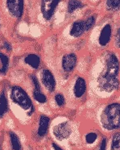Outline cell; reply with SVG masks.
Listing matches in <instances>:
<instances>
[{
	"instance_id": "obj_1",
	"label": "cell",
	"mask_w": 120,
	"mask_h": 150,
	"mask_svg": "<svg viewBox=\"0 0 120 150\" xmlns=\"http://www.w3.org/2000/svg\"><path fill=\"white\" fill-rule=\"evenodd\" d=\"M89 92L101 102L109 101L120 92V52L106 49L98 52L88 74Z\"/></svg>"
},
{
	"instance_id": "obj_2",
	"label": "cell",
	"mask_w": 120,
	"mask_h": 150,
	"mask_svg": "<svg viewBox=\"0 0 120 150\" xmlns=\"http://www.w3.org/2000/svg\"><path fill=\"white\" fill-rule=\"evenodd\" d=\"M94 122L98 130L107 136L120 130V101L102 102L95 111Z\"/></svg>"
},
{
	"instance_id": "obj_3",
	"label": "cell",
	"mask_w": 120,
	"mask_h": 150,
	"mask_svg": "<svg viewBox=\"0 0 120 150\" xmlns=\"http://www.w3.org/2000/svg\"><path fill=\"white\" fill-rule=\"evenodd\" d=\"M11 98L14 103H16L26 113L28 116L30 117L34 114L35 108L32 100L26 91L21 86H14L11 87Z\"/></svg>"
},
{
	"instance_id": "obj_4",
	"label": "cell",
	"mask_w": 120,
	"mask_h": 150,
	"mask_svg": "<svg viewBox=\"0 0 120 150\" xmlns=\"http://www.w3.org/2000/svg\"><path fill=\"white\" fill-rule=\"evenodd\" d=\"M89 92V82L87 78L78 74L73 79L69 86V95L73 101L78 103H82Z\"/></svg>"
},
{
	"instance_id": "obj_5",
	"label": "cell",
	"mask_w": 120,
	"mask_h": 150,
	"mask_svg": "<svg viewBox=\"0 0 120 150\" xmlns=\"http://www.w3.org/2000/svg\"><path fill=\"white\" fill-rule=\"evenodd\" d=\"M73 132V127L69 120H63L59 122L52 127V134L56 140L65 141L72 137Z\"/></svg>"
},
{
	"instance_id": "obj_6",
	"label": "cell",
	"mask_w": 120,
	"mask_h": 150,
	"mask_svg": "<svg viewBox=\"0 0 120 150\" xmlns=\"http://www.w3.org/2000/svg\"><path fill=\"white\" fill-rule=\"evenodd\" d=\"M113 38V28L110 23H106L98 33L96 40V49L95 52H100L106 50L111 42Z\"/></svg>"
},
{
	"instance_id": "obj_7",
	"label": "cell",
	"mask_w": 120,
	"mask_h": 150,
	"mask_svg": "<svg viewBox=\"0 0 120 150\" xmlns=\"http://www.w3.org/2000/svg\"><path fill=\"white\" fill-rule=\"evenodd\" d=\"M78 64V57L76 52H67L62 56L61 66L62 71L66 74H70L74 71Z\"/></svg>"
},
{
	"instance_id": "obj_8",
	"label": "cell",
	"mask_w": 120,
	"mask_h": 150,
	"mask_svg": "<svg viewBox=\"0 0 120 150\" xmlns=\"http://www.w3.org/2000/svg\"><path fill=\"white\" fill-rule=\"evenodd\" d=\"M40 83L44 88L49 93H53L56 88V80L53 73L47 68L43 69L40 72Z\"/></svg>"
},
{
	"instance_id": "obj_9",
	"label": "cell",
	"mask_w": 120,
	"mask_h": 150,
	"mask_svg": "<svg viewBox=\"0 0 120 150\" xmlns=\"http://www.w3.org/2000/svg\"><path fill=\"white\" fill-rule=\"evenodd\" d=\"M51 124V119L46 115H40L38 119L36 136L38 140H42L48 135Z\"/></svg>"
},
{
	"instance_id": "obj_10",
	"label": "cell",
	"mask_w": 120,
	"mask_h": 150,
	"mask_svg": "<svg viewBox=\"0 0 120 150\" xmlns=\"http://www.w3.org/2000/svg\"><path fill=\"white\" fill-rule=\"evenodd\" d=\"M61 0H41V13L46 20H50L53 16Z\"/></svg>"
},
{
	"instance_id": "obj_11",
	"label": "cell",
	"mask_w": 120,
	"mask_h": 150,
	"mask_svg": "<svg viewBox=\"0 0 120 150\" xmlns=\"http://www.w3.org/2000/svg\"><path fill=\"white\" fill-rule=\"evenodd\" d=\"M7 7L10 14L16 19H20L23 14V0H7Z\"/></svg>"
},
{
	"instance_id": "obj_12",
	"label": "cell",
	"mask_w": 120,
	"mask_h": 150,
	"mask_svg": "<svg viewBox=\"0 0 120 150\" xmlns=\"http://www.w3.org/2000/svg\"><path fill=\"white\" fill-rule=\"evenodd\" d=\"M99 139H100V137L97 131L90 130L84 134L83 141L85 146L93 148L94 146H97L100 140Z\"/></svg>"
},
{
	"instance_id": "obj_13",
	"label": "cell",
	"mask_w": 120,
	"mask_h": 150,
	"mask_svg": "<svg viewBox=\"0 0 120 150\" xmlns=\"http://www.w3.org/2000/svg\"><path fill=\"white\" fill-rule=\"evenodd\" d=\"M85 33V29L84 20H77L73 23L69 29V36L74 39H78L83 36Z\"/></svg>"
},
{
	"instance_id": "obj_14",
	"label": "cell",
	"mask_w": 120,
	"mask_h": 150,
	"mask_svg": "<svg viewBox=\"0 0 120 150\" xmlns=\"http://www.w3.org/2000/svg\"><path fill=\"white\" fill-rule=\"evenodd\" d=\"M107 150H120V130L108 136Z\"/></svg>"
},
{
	"instance_id": "obj_15",
	"label": "cell",
	"mask_w": 120,
	"mask_h": 150,
	"mask_svg": "<svg viewBox=\"0 0 120 150\" xmlns=\"http://www.w3.org/2000/svg\"><path fill=\"white\" fill-rule=\"evenodd\" d=\"M24 63L32 69H37L40 68L41 64V59L39 55L35 53H30L24 57Z\"/></svg>"
},
{
	"instance_id": "obj_16",
	"label": "cell",
	"mask_w": 120,
	"mask_h": 150,
	"mask_svg": "<svg viewBox=\"0 0 120 150\" xmlns=\"http://www.w3.org/2000/svg\"><path fill=\"white\" fill-rule=\"evenodd\" d=\"M9 139H10V144L11 149L12 150H22V142L20 140V137L17 135L15 132H9Z\"/></svg>"
},
{
	"instance_id": "obj_17",
	"label": "cell",
	"mask_w": 120,
	"mask_h": 150,
	"mask_svg": "<svg viewBox=\"0 0 120 150\" xmlns=\"http://www.w3.org/2000/svg\"><path fill=\"white\" fill-rule=\"evenodd\" d=\"M9 105L7 95L4 91L0 93V118H3L8 111Z\"/></svg>"
},
{
	"instance_id": "obj_18",
	"label": "cell",
	"mask_w": 120,
	"mask_h": 150,
	"mask_svg": "<svg viewBox=\"0 0 120 150\" xmlns=\"http://www.w3.org/2000/svg\"><path fill=\"white\" fill-rule=\"evenodd\" d=\"M32 96L35 101L37 102L40 104H44L48 102V98L45 94L42 91V90H34L33 89Z\"/></svg>"
},
{
	"instance_id": "obj_19",
	"label": "cell",
	"mask_w": 120,
	"mask_h": 150,
	"mask_svg": "<svg viewBox=\"0 0 120 150\" xmlns=\"http://www.w3.org/2000/svg\"><path fill=\"white\" fill-rule=\"evenodd\" d=\"M0 62L2 64V67L0 69V74H5L9 68V58L6 54L0 52Z\"/></svg>"
},
{
	"instance_id": "obj_20",
	"label": "cell",
	"mask_w": 120,
	"mask_h": 150,
	"mask_svg": "<svg viewBox=\"0 0 120 150\" xmlns=\"http://www.w3.org/2000/svg\"><path fill=\"white\" fill-rule=\"evenodd\" d=\"M83 4L79 0H69L68 3V11L69 13H73L79 8L83 7Z\"/></svg>"
},
{
	"instance_id": "obj_21",
	"label": "cell",
	"mask_w": 120,
	"mask_h": 150,
	"mask_svg": "<svg viewBox=\"0 0 120 150\" xmlns=\"http://www.w3.org/2000/svg\"><path fill=\"white\" fill-rule=\"evenodd\" d=\"M54 102L56 105L60 108H62L66 105V98L64 94L62 93H56L54 95Z\"/></svg>"
},
{
	"instance_id": "obj_22",
	"label": "cell",
	"mask_w": 120,
	"mask_h": 150,
	"mask_svg": "<svg viewBox=\"0 0 120 150\" xmlns=\"http://www.w3.org/2000/svg\"><path fill=\"white\" fill-rule=\"evenodd\" d=\"M95 23H96V16H90L88 17L86 20H84L85 33L90 32L94 28Z\"/></svg>"
},
{
	"instance_id": "obj_23",
	"label": "cell",
	"mask_w": 120,
	"mask_h": 150,
	"mask_svg": "<svg viewBox=\"0 0 120 150\" xmlns=\"http://www.w3.org/2000/svg\"><path fill=\"white\" fill-rule=\"evenodd\" d=\"M106 5L109 11H116L120 9V0H107Z\"/></svg>"
},
{
	"instance_id": "obj_24",
	"label": "cell",
	"mask_w": 120,
	"mask_h": 150,
	"mask_svg": "<svg viewBox=\"0 0 120 150\" xmlns=\"http://www.w3.org/2000/svg\"><path fill=\"white\" fill-rule=\"evenodd\" d=\"M113 45L114 50L120 52V28L115 31L113 35Z\"/></svg>"
},
{
	"instance_id": "obj_25",
	"label": "cell",
	"mask_w": 120,
	"mask_h": 150,
	"mask_svg": "<svg viewBox=\"0 0 120 150\" xmlns=\"http://www.w3.org/2000/svg\"><path fill=\"white\" fill-rule=\"evenodd\" d=\"M108 146V136L102 134L99 140V143L97 144V150H107Z\"/></svg>"
},
{
	"instance_id": "obj_26",
	"label": "cell",
	"mask_w": 120,
	"mask_h": 150,
	"mask_svg": "<svg viewBox=\"0 0 120 150\" xmlns=\"http://www.w3.org/2000/svg\"><path fill=\"white\" fill-rule=\"evenodd\" d=\"M30 79L32 81V83L33 85V89L34 90H42L41 89V83H40L39 79H38V78L36 77V75H30Z\"/></svg>"
},
{
	"instance_id": "obj_27",
	"label": "cell",
	"mask_w": 120,
	"mask_h": 150,
	"mask_svg": "<svg viewBox=\"0 0 120 150\" xmlns=\"http://www.w3.org/2000/svg\"><path fill=\"white\" fill-rule=\"evenodd\" d=\"M51 148H52V150H65L59 144H57L56 142H54V141L51 143Z\"/></svg>"
},
{
	"instance_id": "obj_28",
	"label": "cell",
	"mask_w": 120,
	"mask_h": 150,
	"mask_svg": "<svg viewBox=\"0 0 120 150\" xmlns=\"http://www.w3.org/2000/svg\"><path fill=\"white\" fill-rule=\"evenodd\" d=\"M4 48L5 49H7L8 51H11V46L10 45V44L7 42H5L4 43Z\"/></svg>"
}]
</instances>
